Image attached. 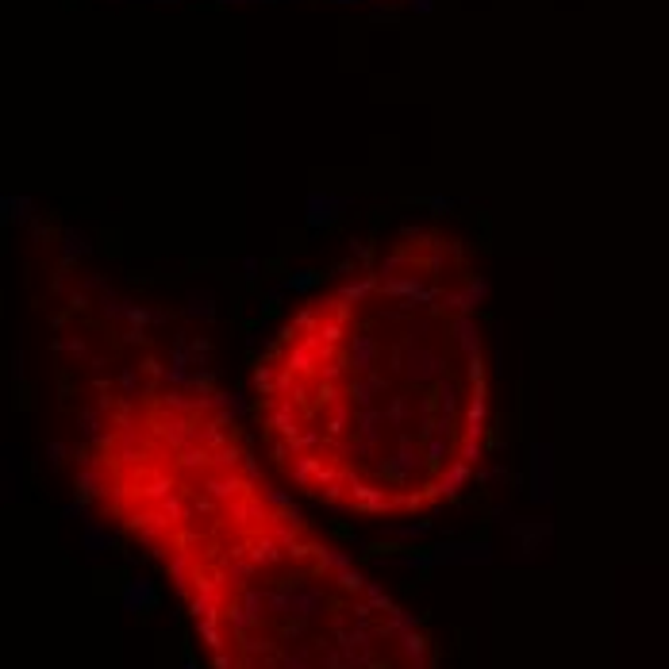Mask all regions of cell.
<instances>
[{"mask_svg": "<svg viewBox=\"0 0 669 669\" xmlns=\"http://www.w3.org/2000/svg\"><path fill=\"white\" fill-rule=\"evenodd\" d=\"M485 281L466 242L408 228L316 289L254 358V423L308 501L408 520L469 488L493 442Z\"/></svg>", "mask_w": 669, "mask_h": 669, "instance_id": "7a4b0ae2", "label": "cell"}, {"mask_svg": "<svg viewBox=\"0 0 669 669\" xmlns=\"http://www.w3.org/2000/svg\"><path fill=\"white\" fill-rule=\"evenodd\" d=\"M77 469L169 577L208 669H439L431 631L269 485L204 381L154 362L100 381Z\"/></svg>", "mask_w": 669, "mask_h": 669, "instance_id": "6da1fadb", "label": "cell"}]
</instances>
